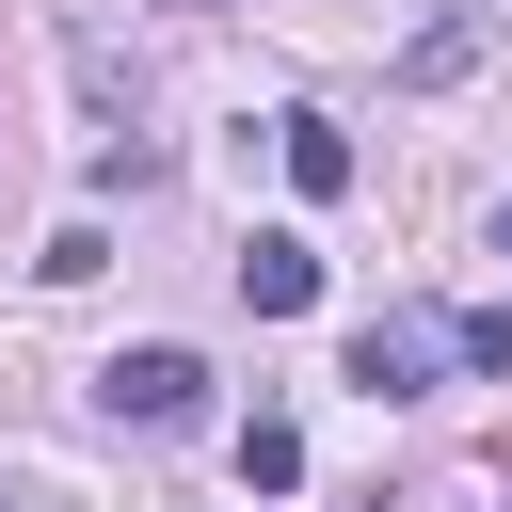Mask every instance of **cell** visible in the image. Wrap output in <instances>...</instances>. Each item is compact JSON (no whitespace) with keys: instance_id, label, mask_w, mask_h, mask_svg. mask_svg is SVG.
I'll list each match as a JSON object with an SVG mask.
<instances>
[{"instance_id":"277c9868","label":"cell","mask_w":512,"mask_h":512,"mask_svg":"<svg viewBox=\"0 0 512 512\" xmlns=\"http://www.w3.org/2000/svg\"><path fill=\"white\" fill-rule=\"evenodd\" d=\"M272 144H288V192H320V208H336V192H352V176H368V160H352V128H336V112H288V128H272Z\"/></svg>"},{"instance_id":"5b68a950","label":"cell","mask_w":512,"mask_h":512,"mask_svg":"<svg viewBox=\"0 0 512 512\" xmlns=\"http://www.w3.org/2000/svg\"><path fill=\"white\" fill-rule=\"evenodd\" d=\"M480 48H496V32H480V16H432V32H416V48H400V96H432V80H464V64H480Z\"/></svg>"},{"instance_id":"9c48e42d","label":"cell","mask_w":512,"mask_h":512,"mask_svg":"<svg viewBox=\"0 0 512 512\" xmlns=\"http://www.w3.org/2000/svg\"><path fill=\"white\" fill-rule=\"evenodd\" d=\"M496 256H512V208H496Z\"/></svg>"},{"instance_id":"8992f818","label":"cell","mask_w":512,"mask_h":512,"mask_svg":"<svg viewBox=\"0 0 512 512\" xmlns=\"http://www.w3.org/2000/svg\"><path fill=\"white\" fill-rule=\"evenodd\" d=\"M304 480V432L288 416H240V496H288Z\"/></svg>"},{"instance_id":"52a82bcc","label":"cell","mask_w":512,"mask_h":512,"mask_svg":"<svg viewBox=\"0 0 512 512\" xmlns=\"http://www.w3.org/2000/svg\"><path fill=\"white\" fill-rule=\"evenodd\" d=\"M448 368H480V384H512V304H464V320H448Z\"/></svg>"},{"instance_id":"30bf717a","label":"cell","mask_w":512,"mask_h":512,"mask_svg":"<svg viewBox=\"0 0 512 512\" xmlns=\"http://www.w3.org/2000/svg\"><path fill=\"white\" fill-rule=\"evenodd\" d=\"M0 512H16V496H0Z\"/></svg>"},{"instance_id":"3957f363","label":"cell","mask_w":512,"mask_h":512,"mask_svg":"<svg viewBox=\"0 0 512 512\" xmlns=\"http://www.w3.org/2000/svg\"><path fill=\"white\" fill-rule=\"evenodd\" d=\"M240 304H256V320H304V304H320V240L256 224V240H240Z\"/></svg>"},{"instance_id":"6da1fadb","label":"cell","mask_w":512,"mask_h":512,"mask_svg":"<svg viewBox=\"0 0 512 512\" xmlns=\"http://www.w3.org/2000/svg\"><path fill=\"white\" fill-rule=\"evenodd\" d=\"M96 416H128V432H192V416H208V368H192L176 336H144V352L96 368Z\"/></svg>"},{"instance_id":"ba28073f","label":"cell","mask_w":512,"mask_h":512,"mask_svg":"<svg viewBox=\"0 0 512 512\" xmlns=\"http://www.w3.org/2000/svg\"><path fill=\"white\" fill-rule=\"evenodd\" d=\"M48 288H80V272H112V224H48V256H32Z\"/></svg>"},{"instance_id":"7a4b0ae2","label":"cell","mask_w":512,"mask_h":512,"mask_svg":"<svg viewBox=\"0 0 512 512\" xmlns=\"http://www.w3.org/2000/svg\"><path fill=\"white\" fill-rule=\"evenodd\" d=\"M432 368H448V320H432V304H384V320H352V384H368V400H416Z\"/></svg>"}]
</instances>
